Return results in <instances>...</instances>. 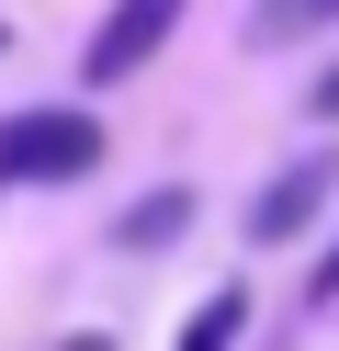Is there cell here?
I'll use <instances>...</instances> for the list:
<instances>
[{
	"mask_svg": "<svg viewBox=\"0 0 339 351\" xmlns=\"http://www.w3.org/2000/svg\"><path fill=\"white\" fill-rule=\"evenodd\" d=\"M0 46H12V23H0Z\"/></svg>",
	"mask_w": 339,
	"mask_h": 351,
	"instance_id": "cell-9",
	"label": "cell"
},
{
	"mask_svg": "<svg viewBox=\"0 0 339 351\" xmlns=\"http://www.w3.org/2000/svg\"><path fill=\"white\" fill-rule=\"evenodd\" d=\"M102 114L90 102H23L0 114V193H34V182H90L102 170Z\"/></svg>",
	"mask_w": 339,
	"mask_h": 351,
	"instance_id": "cell-1",
	"label": "cell"
},
{
	"mask_svg": "<svg viewBox=\"0 0 339 351\" xmlns=\"http://www.w3.org/2000/svg\"><path fill=\"white\" fill-rule=\"evenodd\" d=\"M305 114H316V125H339V57H328V69L305 80Z\"/></svg>",
	"mask_w": 339,
	"mask_h": 351,
	"instance_id": "cell-7",
	"label": "cell"
},
{
	"mask_svg": "<svg viewBox=\"0 0 339 351\" xmlns=\"http://www.w3.org/2000/svg\"><path fill=\"white\" fill-rule=\"evenodd\" d=\"M316 23H339V0H260L249 12V46H305Z\"/></svg>",
	"mask_w": 339,
	"mask_h": 351,
	"instance_id": "cell-6",
	"label": "cell"
},
{
	"mask_svg": "<svg viewBox=\"0 0 339 351\" xmlns=\"http://www.w3.org/2000/svg\"><path fill=\"white\" fill-rule=\"evenodd\" d=\"M238 328H249V283H215V295L181 317V351H238Z\"/></svg>",
	"mask_w": 339,
	"mask_h": 351,
	"instance_id": "cell-5",
	"label": "cell"
},
{
	"mask_svg": "<svg viewBox=\"0 0 339 351\" xmlns=\"http://www.w3.org/2000/svg\"><path fill=\"white\" fill-rule=\"evenodd\" d=\"M181 12H192V0H113L102 23H90V57H79V80H90V91H125L136 69H158V46L181 34Z\"/></svg>",
	"mask_w": 339,
	"mask_h": 351,
	"instance_id": "cell-3",
	"label": "cell"
},
{
	"mask_svg": "<svg viewBox=\"0 0 339 351\" xmlns=\"http://www.w3.org/2000/svg\"><path fill=\"white\" fill-rule=\"evenodd\" d=\"M328 204H339V147H294V159L249 193V250H294Z\"/></svg>",
	"mask_w": 339,
	"mask_h": 351,
	"instance_id": "cell-2",
	"label": "cell"
},
{
	"mask_svg": "<svg viewBox=\"0 0 339 351\" xmlns=\"http://www.w3.org/2000/svg\"><path fill=\"white\" fill-rule=\"evenodd\" d=\"M192 215H203L192 182H158V193H136V204L113 215V250H125V261H158V250H181V238H192Z\"/></svg>",
	"mask_w": 339,
	"mask_h": 351,
	"instance_id": "cell-4",
	"label": "cell"
},
{
	"mask_svg": "<svg viewBox=\"0 0 339 351\" xmlns=\"http://www.w3.org/2000/svg\"><path fill=\"white\" fill-rule=\"evenodd\" d=\"M57 351H113V340H102V328H79V340H57Z\"/></svg>",
	"mask_w": 339,
	"mask_h": 351,
	"instance_id": "cell-8",
	"label": "cell"
}]
</instances>
